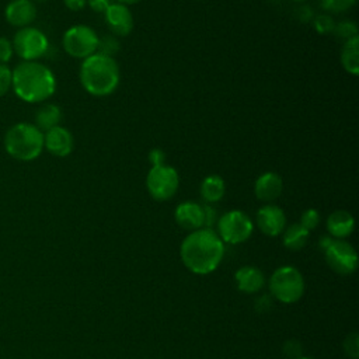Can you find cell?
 Returning a JSON list of instances; mask_svg holds the SVG:
<instances>
[{
    "label": "cell",
    "mask_w": 359,
    "mask_h": 359,
    "mask_svg": "<svg viewBox=\"0 0 359 359\" xmlns=\"http://www.w3.org/2000/svg\"><path fill=\"white\" fill-rule=\"evenodd\" d=\"M180 255L184 265L196 275L213 272L223 259L224 243L213 229L191 231L181 243Z\"/></svg>",
    "instance_id": "cell-1"
},
{
    "label": "cell",
    "mask_w": 359,
    "mask_h": 359,
    "mask_svg": "<svg viewBox=\"0 0 359 359\" xmlns=\"http://www.w3.org/2000/svg\"><path fill=\"white\" fill-rule=\"evenodd\" d=\"M11 88L25 102H43L53 95L56 79L46 65L36 60H22L11 70Z\"/></svg>",
    "instance_id": "cell-2"
},
{
    "label": "cell",
    "mask_w": 359,
    "mask_h": 359,
    "mask_svg": "<svg viewBox=\"0 0 359 359\" xmlns=\"http://www.w3.org/2000/svg\"><path fill=\"white\" fill-rule=\"evenodd\" d=\"M79 77L88 94L105 97L112 94L119 84V67L114 57L94 53L83 59Z\"/></svg>",
    "instance_id": "cell-3"
},
{
    "label": "cell",
    "mask_w": 359,
    "mask_h": 359,
    "mask_svg": "<svg viewBox=\"0 0 359 359\" xmlns=\"http://www.w3.org/2000/svg\"><path fill=\"white\" fill-rule=\"evenodd\" d=\"M4 149L8 156L18 161H32L43 150V132L34 123L18 122L7 129Z\"/></svg>",
    "instance_id": "cell-4"
},
{
    "label": "cell",
    "mask_w": 359,
    "mask_h": 359,
    "mask_svg": "<svg viewBox=\"0 0 359 359\" xmlns=\"http://www.w3.org/2000/svg\"><path fill=\"white\" fill-rule=\"evenodd\" d=\"M318 247L324 254L328 266L339 275H351L358 266V254L345 240L331 236H321Z\"/></svg>",
    "instance_id": "cell-5"
},
{
    "label": "cell",
    "mask_w": 359,
    "mask_h": 359,
    "mask_svg": "<svg viewBox=\"0 0 359 359\" xmlns=\"http://www.w3.org/2000/svg\"><path fill=\"white\" fill-rule=\"evenodd\" d=\"M269 290L271 294L282 303H296L304 293L303 275L292 265L280 266L271 275Z\"/></svg>",
    "instance_id": "cell-6"
},
{
    "label": "cell",
    "mask_w": 359,
    "mask_h": 359,
    "mask_svg": "<svg viewBox=\"0 0 359 359\" xmlns=\"http://www.w3.org/2000/svg\"><path fill=\"white\" fill-rule=\"evenodd\" d=\"M98 38L100 36L93 28L84 24H77L65 31L62 45L65 52L72 57L86 59L97 53Z\"/></svg>",
    "instance_id": "cell-7"
},
{
    "label": "cell",
    "mask_w": 359,
    "mask_h": 359,
    "mask_svg": "<svg viewBox=\"0 0 359 359\" xmlns=\"http://www.w3.org/2000/svg\"><path fill=\"white\" fill-rule=\"evenodd\" d=\"M14 53H17L24 62H32L41 59L49 49L46 35L34 27L20 28L11 41Z\"/></svg>",
    "instance_id": "cell-8"
},
{
    "label": "cell",
    "mask_w": 359,
    "mask_h": 359,
    "mask_svg": "<svg viewBox=\"0 0 359 359\" xmlns=\"http://www.w3.org/2000/svg\"><path fill=\"white\" fill-rule=\"evenodd\" d=\"M180 187V175L171 165L163 164L151 167L146 175V188L156 201L171 199Z\"/></svg>",
    "instance_id": "cell-9"
},
{
    "label": "cell",
    "mask_w": 359,
    "mask_h": 359,
    "mask_svg": "<svg viewBox=\"0 0 359 359\" xmlns=\"http://www.w3.org/2000/svg\"><path fill=\"white\" fill-rule=\"evenodd\" d=\"M254 224L243 210H230L217 220V236L223 243L240 244L250 238Z\"/></svg>",
    "instance_id": "cell-10"
},
{
    "label": "cell",
    "mask_w": 359,
    "mask_h": 359,
    "mask_svg": "<svg viewBox=\"0 0 359 359\" xmlns=\"http://www.w3.org/2000/svg\"><path fill=\"white\" fill-rule=\"evenodd\" d=\"M257 224L259 230L269 237L279 236L286 226L285 212L276 205H265L257 212Z\"/></svg>",
    "instance_id": "cell-11"
},
{
    "label": "cell",
    "mask_w": 359,
    "mask_h": 359,
    "mask_svg": "<svg viewBox=\"0 0 359 359\" xmlns=\"http://www.w3.org/2000/svg\"><path fill=\"white\" fill-rule=\"evenodd\" d=\"M105 21L115 36H126L133 29V15L128 6L121 3H111L107 8Z\"/></svg>",
    "instance_id": "cell-12"
},
{
    "label": "cell",
    "mask_w": 359,
    "mask_h": 359,
    "mask_svg": "<svg viewBox=\"0 0 359 359\" xmlns=\"http://www.w3.org/2000/svg\"><path fill=\"white\" fill-rule=\"evenodd\" d=\"M74 139L69 129L63 126H55L43 133V149L52 156L66 157L73 151Z\"/></svg>",
    "instance_id": "cell-13"
},
{
    "label": "cell",
    "mask_w": 359,
    "mask_h": 359,
    "mask_svg": "<svg viewBox=\"0 0 359 359\" xmlns=\"http://www.w3.org/2000/svg\"><path fill=\"white\" fill-rule=\"evenodd\" d=\"M4 17L10 25L18 29L29 27L36 17V7L31 0H11L4 8Z\"/></svg>",
    "instance_id": "cell-14"
},
{
    "label": "cell",
    "mask_w": 359,
    "mask_h": 359,
    "mask_svg": "<svg viewBox=\"0 0 359 359\" xmlns=\"http://www.w3.org/2000/svg\"><path fill=\"white\" fill-rule=\"evenodd\" d=\"M283 191V180L273 171L261 174L254 184V194L262 202H272L280 196Z\"/></svg>",
    "instance_id": "cell-15"
},
{
    "label": "cell",
    "mask_w": 359,
    "mask_h": 359,
    "mask_svg": "<svg viewBox=\"0 0 359 359\" xmlns=\"http://www.w3.org/2000/svg\"><path fill=\"white\" fill-rule=\"evenodd\" d=\"M174 219L177 224L185 230L194 231L203 227V209L196 202H182L174 210Z\"/></svg>",
    "instance_id": "cell-16"
},
{
    "label": "cell",
    "mask_w": 359,
    "mask_h": 359,
    "mask_svg": "<svg viewBox=\"0 0 359 359\" xmlns=\"http://www.w3.org/2000/svg\"><path fill=\"white\" fill-rule=\"evenodd\" d=\"M234 279H236L238 290L243 293H255V292L261 290L262 286L265 285V276H264L262 271L252 265L241 266L236 272Z\"/></svg>",
    "instance_id": "cell-17"
},
{
    "label": "cell",
    "mask_w": 359,
    "mask_h": 359,
    "mask_svg": "<svg viewBox=\"0 0 359 359\" xmlns=\"http://www.w3.org/2000/svg\"><path fill=\"white\" fill-rule=\"evenodd\" d=\"M355 227V220L353 216L344 209L334 210L328 217H327V230L331 237L344 240L345 237L351 236Z\"/></svg>",
    "instance_id": "cell-18"
},
{
    "label": "cell",
    "mask_w": 359,
    "mask_h": 359,
    "mask_svg": "<svg viewBox=\"0 0 359 359\" xmlns=\"http://www.w3.org/2000/svg\"><path fill=\"white\" fill-rule=\"evenodd\" d=\"M341 63L352 76L359 74V35L344 41L341 49Z\"/></svg>",
    "instance_id": "cell-19"
},
{
    "label": "cell",
    "mask_w": 359,
    "mask_h": 359,
    "mask_svg": "<svg viewBox=\"0 0 359 359\" xmlns=\"http://www.w3.org/2000/svg\"><path fill=\"white\" fill-rule=\"evenodd\" d=\"M224 192H226V182L220 175L212 174L203 178L201 184V196L206 203L219 202L224 196Z\"/></svg>",
    "instance_id": "cell-20"
},
{
    "label": "cell",
    "mask_w": 359,
    "mask_h": 359,
    "mask_svg": "<svg viewBox=\"0 0 359 359\" xmlns=\"http://www.w3.org/2000/svg\"><path fill=\"white\" fill-rule=\"evenodd\" d=\"M62 121V111L56 104H45L35 112V126L41 132H46L55 126H59Z\"/></svg>",
    "instance_id": "cell-21"
},
{
    "label": "cell",
    "mask_w": 359,
    "mask_h": 359,
    "mask_svg": "<svg viewBox=\"0 0 359 359\" xmlns=\"http://www.w3.org/2000/svg\"><path fill=\"white\" fill-rule=\"evenodd\" d=\"M282 233H283V245L292 251L302 250L306 245L310 234V231L304 229L300 223H293L287 226Z\"/></svg>",
    "instance_id": "cell-22"
},
{
    "label": "cell",
    "mask_w": 359,
    "mask_h": 359,
    "mask_svg": "<svg viewBox=\"0 0 359 359\" xmlns=\"http://www.w3.org/2000/svg\"><path fill=\"white\" fill-rule=\"evenodd\" d=\"M119 49H121V42L115 35H104L98 38L97 53L114 57V55L118 53Z\"/></svg>",
    "instance_id": "cell-23"
},
{
    "label": "cell",
    "mask_w": 359,
    "mask_h": 359,
    "mask_svg": "<svg viewBox=\"0 0 359 359\" xmlns=\"http://www.w3.org/2000/svg\"><path fill=\"white\" fill-rule=\"evenodd\" d=\"M313 25L318 34L327 35V34H332L335 21L330 14H318V15H314Z\"/></svg>",
    "instance_id": "cell-24"
},
{
    "label": "cell",
    "mask_w": 359,
    "mask_h": 359,
    "mask_svg": "<svg viewBox=\"0 0 359 359\" xmlns=\"http://www.w3.org/2000/svg\"><path fill=\"white\" fill-rule=\"evenodd\" d=\"M332 34L335 36L346 41V39L358 35V27L353 21H339V22H335Z\"/></svg>",
    "instance_id": "cell-25"
},
{
    "label": "cell",
    "mask_w": 359,
    "mask_h": 359,
    "mask_svg": "<svg viewBox=\"0 0 359 359\" xmlns=\"http://www.w3.org/2000/svg\"><path fill=\"white\" fill-rule=\"evenodd\" d=\"M356 0H320V6L327 13H344L349 10Z\"/></svg>",
    "instance_id": "cell-26"
},
{
    "label": "cell",
    "mask_w": 359,
    "mask_h": 359,
    "mask_svg": "<svg viewBox=\"0 0 359 359\" xmlns=\"http://www.w3.org/2000/svg\"><path fill=\"white\" fill-rule=\"evenodd\" d=\"M344 352L351 359L359 358V335L356 332H352L345 337L344 339Z\"/></svg>",
    "instance_id": "cell-27"
},
{
    "label": "cell",
    "mask_w": 359,
    "mask_h": 359,
    "mask_svg": "<svg viewBox=\"0 0 359 359\" xmlns=\"http://www.w3.org/2000/svg\"><path fill=\"white\" fill-rule=\"evenodd\" d=\"M299 223H300L304 229H307V230L310 231V230H313V229H316V227L318 226V223H320V213H318L316 209H313V208L306 209V210L302 213Z\"/></svg>",
    "instance_id": "cell-28"
},
{
    "label": "cell",
    "mask_w": 359,
    "mask_h": 359,
    "mask_svg": "<svg viewBox=\"0 0 359 359\" xmlns=\"http://www.w3.org/2000/svg\"><path fill=\"white\" fill-rule=\"evenodd\" d=\"M282 352L287 359H299L303 356V345L297 339H287L282 346Z\"/></svg>",
    "instance_id": "cell-29"
},
{
    "label": "cell",
    "mask_w": 359,
    "mask_h": 359,
    "mask_svg": "<svg viewBox=\"0 0 359 359\" xmlns=\"http://www.w3.org/2000/svg\"><path fill=\"white\" fill-rule=\"evenodd\" d=\"M11 88V69L6 65H0V98Z\"/></svg>",
    "instance_id": "cell-30"
},
{
    "label": "cell",
    "mask_w": 359,
    "mask_h": 359,
    "mask_svg": "<svg viewBox=\"0 0 359 359\" xmlns=\"http://www.w3.org/2000/svg\"><path fill=\"white\" fill-rule=\"evenodd\" d=\"M14 55L13 43L6 36H0V65H6Z\"/></svg>",
    "instance_id": "cell-31"
},
{
    "label": "cell",
    "mask_w": 359,
    "mask_h": 359,
    "mask_svg": "<svg viewBox=\"0 0 359 359\" xmlns=\"http://www.w3.org/2000/svg\"><path fill=\"white\" fill-rule=\"evenodd\" d=\"M294 17L302 21V22H309V21H313L314 18V11L313 8L309 6V4H302L296 8L294 11Z\"/></svg>",
    "instance_id": "cell-32"
},
{
    "label": "cell",
    "mask_w": 359,
    "mask_h": 359,
    "mask_svg": "<svg viewBox=\"0 0 359 359\" xmlns=\"http://www.w3.org/2000/svg\"><path fill=\"white\" fill-rule=\"evenodd\" d=\"M202 209H203V227L212 229V226L216 222V210L209 203L202 205Z\"/></svg>",
    "instance_id": "cell-33"
},
{
    "label": "cell",
    "mask_w": 359,
    "mask_h": 359,
    "mask_svg": "<svg viewBox=\"0 0 359 359\" xmlns=\"http://www.w3.org/2000/svg\"><path fill=\"white\" fill-rule=\"evenodd\" d=\"M147 157H149V161H150L151 167L163 165L164 161H165V153L161 149H151Z\"/></svg>",
    "instance_id": "cell-34"
},
{
    "label": "cell",
    "mask_w": 359,
    "mask_h": 359,
    "mask_svg": "<svg viewBox=\"0 0 359 359\" xmlns=\"http://www.w3.org/2000/svg\"><path fill=\"white\" fill-rule=\"evenodd\" d=\"M87 4L95 13H105L111 4V0H87Z\"/></svg>",
    "instance_id": "cell-35"
},
{
    "label": "cell",
    "mask_w": 359,
    "mask_h": 359,
    "mask_svg": "<svg viewBox=\"0 0 359 359\" xmlns=\"http://www.w3.org/2000/svg\"><path fill=\"white\" fill-rule=\"evenodd\" d=\"M63 3L72 11L83 10L87 6V0H63Z\"/></svg>",
    "instance_id": "cell-36"
},
{
    "label": "cell",
    "mask_w": 359,
    "mask_h": 359,
    "mask_svg": "<svg viewBox=\"0 0 359 359\" xmlns=\"http://www.w3.org/2000/svg\"><path fill=\"white\" fill-rule=\"evenodd\" d=\"M259 300H261V302H264V303H271V299H268L266 296H262ZM257 303H259V302L257 300ZM269 307H271V304H266V309H269ZM257 309H258V310H261V304H257Z\"/></svg>",
    "instance_id": "cell-37"
},
{
    "label": "cell",
    "mask_w": 359,
    "mask_h": 359,
    "mask_svg": "<svg viewBox=\"0 0 359 359\" xmlns=\"http://www.w3.org/2000/svg\"><path fill=\"white\" fill-rule=\"evenodd\" d=\"M116 1L121 3V4L129 6V4H135V3H137V1H140V0H116Z\"/></svg>",
    "instance_id": "cell-38"
},
{
    "label": "cell",
    "mask_w": 359,
    "mask_h": 359,
    "mask_svg": "<svg viewBox=\"0 0 359 359\" xmlns=\"http://www.w3.org/2000/svg\"><path fill=\"white\" fill-rule=\"evenodd\" d=\"M31 1L35 4V3H45V1H48V0H31Z\"/></svg>",
    "instance_id": "cell-39"
},
{
    "label": "cell",
    "mask_w": 359,
    "mask_h": 359,
    "mask_svg": "<svg viewBox=\"0 0 359 359\" xmlns=\"http://www.w3.org/2000/svg\"><path fill=\"white\" fill-rule=\"evenodd\" d=\"M292 1H294V3H304L306 0H292Z\"/></svg>",
    "instance_id": "cell-40"
},
{
    "label": "cell",
    "mask_w": 359,
    "mask_h": 359,
    "mask_svg": "<svg viewBox=\"0 0 359 359\" xmlns=\"http://www.w3.org/2000/svg\"><path fill=\"white\" fill-rule=\"evenodd\" d=\"M299 359H313V358H309V356H302V358H299Z\"/></svg>",
    "instance_id": "cell-41"
}]
</instances>
